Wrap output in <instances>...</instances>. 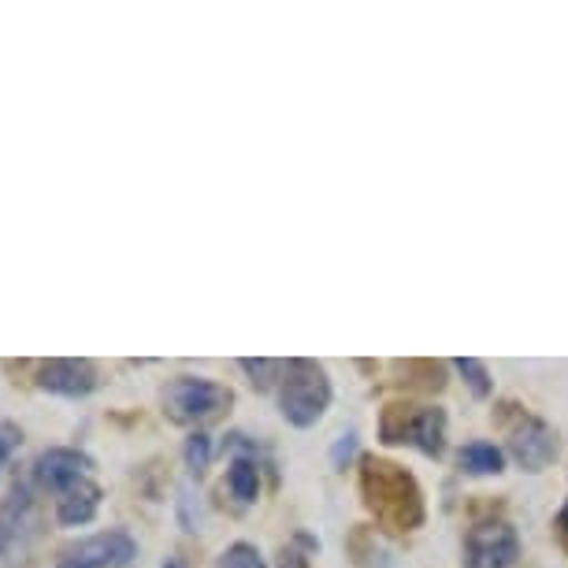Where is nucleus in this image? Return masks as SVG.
<instances>
[{
    "label": "nucleus",
    "mask_w": 568,
    "mask_h": 568,
    "mask_svg": "<svg viewBox=\"0 0 568 568\" xmlns=\"http://www.w3.org/2000/svg\"><path fill=\"white\" fill-rule=\"evenodd\" d=\"M361 490L364 506L372 509V517L387 524L390 531H413L424 524V495L416 487V479L405 468L390 465V460H364L361 471Z\"/></svg>",
    "instance_id": "nucleus-1"
},
{
    "label": "nucleus",
    "mask_w": 568,
    "mask_h": 568,
    "mask_svg": "<svg viewBox=\"0 0 568 568\" xmlns=\"http://www.w3.org/2000/svg\"><path fill=\"white\" fill-rule=\"evenodd\" d=\"M331 398H335V390H331L324 364L305 357L286 361V372L278 379V413H283L286 424L316 427L331 409Z\"/></svg>",
    "instance_id": "nucleus-2"
},
{
    "label": "nucleus",
    "mask_w": 568,
    "mask_h": 568,
    "mask_svg": "<svg viewBox=\"0 0 568 568\" xmlns=\"http://www.w3.org/2000/svg\"><path fill=\"white\" fill-rule=\"evenodd\" d=\"M234 402L231 387L209 379V375H175L168 387L160 390V405L171 424H201L209 416L223 413Z\"/></svg>",
    "instance_id": "nucleus-3"
},
{
    "label": "nucleus",
    "mask_w": 568,
    "mask_h": 568,
    "mask_svg": "<svg viewBox=\"0 0 568 568\" xmlns=\"http://www.w3.org/2000/svg\"><path fill=\"white\" fill-rule=\"evenodd\" d=\"M383 438L409 443L427 457H443L446 449V413L438 405H390L383 413Z\"/></svg>",
    "instance_id": "nucleus-4"
},
{
    "label": "nucleus",
    "mask_w": 568,
    "mask_h": 568,
    "mask_svg": "<svg viewBox=\"0 0 568 568\" xmlns=\"http://www.w3.org/2000/svg\"><path fill=\"white\" fill-rule=\"evenodd\" d=\"M138 557V542L131 531L112 528L90 539L74 542L71 550L60 554L57 568H126Z\"/></svg>",
    "instance_id": "nucleus-5"
},
{
    "label": "nucleus",
    "mask_w": 568,
    "mask_h": 568,
    "mask_svg": "<svg viewBox=\"0 0 568 568\" xmlns=\"http://www.w3.org/2000/svg\"><path fill=\"white\" fill-rule=\"evenodd\" d=\"M520 557L517 528L506 520L476 524L465 539V568H513Z\"/></svg>",
    "instance_id": "nucleus-6"
},
{
    "label": "nucleus",
    "mask_w": 568,
    "mask_h": 568,
    "mask_svg": "<svg viewBox=\"0 0 568 568\" xmlns=\"http://www.w3.org/2000/svg\"><path fill=\"white\" fill-rule=\"evenodd\" d=\"M34 383L38 390L57 394V398H85V394L101 387V375L98 364L85 357H52L38 364Z\"/></svg>",
    "instance_id": "nucleus-7"
},
{
    "label": "nucleus",
    "mask_w": 568,
    "mask_h": 568,
    "mask_svg": "<svg viewBox=\"0 0 568 568\" xmlns=\"http://www.w3.org/2000/svg\"><path fill=\"white\" fill-rule=\"evenodd\" d=\"M93 471V460L90 454H82V449H68V446H57V449H45L34 465H30V476H34V484L41 490H49V495H68L71 487H79L82 479H90Z\"/></svg>",
    "instance_id": "nucleus-8"
},
{
    "label": "nucleus",
    "mask_w": 568,
    "mask_h": 568,
    "mask_svg": "<svg viewBox=\"0 0 568 568\" xmlns=\"http://www.w3.org/2000/svg\"><path fill=\"white\" fill-rule=\"evenodd\" d=\"M34 531H38V506L30 498L27 484H16L8 490V498L0 501V557L16 554Z\"/></svg>",
    "instance_id": "nucleus-9"
},
{
    "label": "nucleus",
    "mask_w": 568,
    "mask_h": 568,
    "mask_svg": "<svg viewBox=\"0 0 568 568\" xmlns=\"http://www.w3.org/2000/svg\"><path fill=\"white\" fill-rule=\"evenodd\" d=\"M509 449H513V457H517L520 468L542 471L557 457V432L546 420H539V416H528V420L513 432Z\"/></svg>",
    "instance_id": "nucleus-10"
},
{
    "label": "nucleus",
    "mask_w": 568,
    "mask_h": 568,
    "mask_svg": "<svg viewBox=\"0 0 568 568\" xmlns=\"http://www.w3.org/2000/svg\"><path fill=\"white\" fill-rule=\"evenodd\" d=\"M101 498H104V490L93 484V479H82L79 487H71L68 495H60L57 498L60 528H82V524H90L93 517H98Z\"/></svg>",
    "instance_id": "nucleus-11"
},
{
    "label": "nucleus",
    "mask_w": 568,
    "mask_h": 568,
    "mask_svg": "<svg viewBox=\"0 0 568 568\" xmlns=\"http://www.w3.org/2000/svg\"><path fill=\"white\" fill-rule=\"evenodd\" d=\"M460 468L471 471V476H498V471H506V454L495 443L476 438V443L460 446Z\"/></svg>",
    "instance_id": "nucleus-12"
},
{
    "label": "nucleus",
    "mask_w": 568,
    "mask_h": 568,
    "mask_svg": "<svg viewBox=\"0 0 568 568\" xmlns=\"http://www.w3.org/2000/svg\"><path fill=\"white\" fill-rule=\"evenodd\" d=\"M227 487L231 495L242 501V506H253L256 495H261V468H256V457H234L227 468Z\"/></svg>",
    "instance_id": "nucleus-13"
},
{
    "label": "nucleus",
    "mask_w": 568,
    "mask_h": 568,
    "mask_svg": "<svg viewBox=\"0 0 568 568\" xmlns=\"http://www.w3.org/2000/svg\"><path fill=\"white\" fill-rule=\"evenodd\" d=\"M216 568H267V561L253 542H231L227 550L216 557Z\"/></svg>",
    "instance_id": "nucleus-14"
},
{
    "label": "nucleus",
    "mask_w": 568,
    "mask_h": 568,
    "mask_svg": "<svg viewBox=\"0 0 568 568\" xmlns=\"http://www.w3.org/2000/svg\"><path fill=\"white\" fill-rule=\"evenodd\" d=\"M457 372L465 375L468 390L476 394V398H490V390H495V383H490V372H487V364H484V361H476V357H460V361H457Z\"/></svg>",
    "instance_id": "nucleus-15"
},
{
    "label": "nucleus",
    "mask_w": 568,
    "mask_h": 568,
    "mask_svg": "<svg viewBox=\"0 0 568 568\" xmlns=\"http://www.w3.org/2000/svg\"><path fill=\"white\" fill-rule=\"evenodd\" d=\"M182 457H186V468L194 471V476H201V471L209 468V460H212V435L209 432H194L186 438V446H182Z\"/></svg>",
    "instance_id": "nucleus-16"
},
{
    "label": "nucleus",
    "mask_w": 568,
    "mask_h": 568,
    "mask_svg": "<svg viewBox=\"0 0 568 568\" xmlns=\"http://www.w3.org/2000/svg\"><path fill=\"white\" fill-rule=\"evenodd\" d=\"M242 364V372L245 375H253V387H261V390H267L275 383V375L283 379V372H286V364L283 361H239Z\"/></svg>",
    "instance_id": "nucleus-17"
},
{
    "label": "nucleus",
    "mask_w": 568,
    "mask_h": 568,
    "mask_svg": "<svg viewBox=\"0 0 568 568\" xmlns=\"http://www.w3.org/2000/svg\"><path fill=\"white\" fill-rule=\"evenodd\" d=\"M19 446H23V432H19V424L0 420V468L12 460V454H16Z\"/></svg>",
    "instance_id": "nucleus-18"
},
{
    "label": "nucleus",
    "mask_w": 568,
    "mask_h": 568,
    "mask_svg": "<svg viewBox=\"0 0 568 568\" xmlns=\"http://www.w3.org/2000/svg\"><path fill=\"white\" fill-rule=\"evenodd\" d=\"M179 520H182V528H186V531H197L201 513H194V490H182V495H179Z\"/></svg>",
    "instance_id": "nucleus-19"
},
{
    "label": "nucleus",
    "mask_w": 568,
    "mask_h": 568,
    "mask_svg": "<svg viewBox=\"0 0 568 568\" xmlns=\"http://www.w3.org/2000/svg\"><path fill=\"white\" fill-rule=\"evenodd\" d=\"M357 454V435H342L335 449H331V460H335V468H346V460Z\"/></svg>",
    "instance_id": "nucleus-20"
},
{
    "label": "nucleus",
    "mask_w": 568,
    "mask_h": 568,
    "mask_svg": "<svg viewBox=\"0 0 568 568\" xmlns=\"http://www.w3.org/2000/svg\"><path fill=\"white\" fill-rule=\"evenodd\" d=\"M278 568H313V565H308V557H305V554L283 550V554H278Z\"/></svg>",
    "instance_id": "nucleus-21"
},
{
    "label": "nucleus",
    "mask_w": 568,
    "mask_h": 568,
    "mask_svg": "<svg viewBox=\"0 0 568 568\" xmlns=\"http://www.w3.org/2000/svg\"><path fill=\"white\" fill-rule=\"evenodd\" d=\"M557 528H561V539H565V546H568V501H565L561 517H557Z\"/></svg>",
    "instance_id": "nucleus-22"
}]
</instances>
